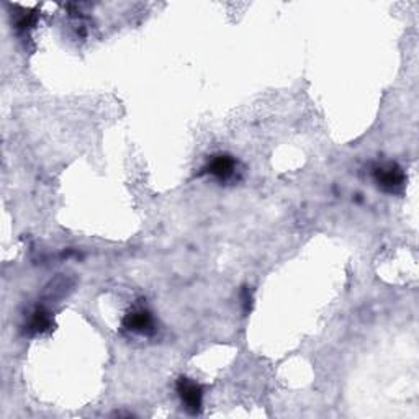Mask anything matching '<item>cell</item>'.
<instances>
[{
    "label": "cell",
    "mask_w": 419,
    "mask_h": 419,
    "mask_svg": "<svg viewBox=\"0 0 419 419\" xmlns=\"http://www.w3.org/2000/svg\"><path fill=\"white\" fill-rule=\"evenodd\" d=\"M375 182L388 193H398L405 187V173L396 164H385L375 169Z\"/></svg>",
    "instance_id": "obj_1"
},
{
    "label": "cell",
    "mask_w": 419,
    "mask_h": 419,
    "mask_svg": "<svg viewBox=\"0 0 419 419\" xmlns=\"http://www.w3.org/2000/svg\"><path fill=\"white\" fill-rule=\"evenodd\" d=\"M235 159H232L231 156L218 154L210 159V163L206 164V167L203 169V171L210 173V176L217 177L219 180H228L232 176V172H235Z\"/></svg>",
    "instance_id": "obj_3"
},
{
    "label": "cell",
    "mask_w": 419,
    "mask_h": 419,
    "mask_svg": "<svg viewBox=\"0 0 419 419\" xmlns=\"http://www.w3.org/2000/svg\"><path fill=\"white\" fill-rule=\"evenodd\" d=\"M35 15H32V14H27V15H23L22 19H20V22H19V25H16V27H19V29H22V32H25V29H28V28H32V25L35 23Z\"/></svg>",
    "instance_id": "obj_6"
},
{
    "label": "cell",
    "mask_w": 419,
    "mask_h": 419,
    "mask_svg": "<svg viewBox=\"0 0 419 419\" xmlns=\"http://www.w3.org/2000/svg\"><path fill=\"white\" fill-rule=\"evenodd\" d=\"M125 328L131 333H138V334H151L152 333V316L149 311L146 310H136L131 311L126 315V318L123 321Z\"/></svg>",
    "instance_id": "obj_4"
},
{
    "label": "cell",
    "mask_w": 419,
    "mask_h": 419,
    "mask_svg": "<svg viewBox=\"0 0 419 419\" xmlns=\"http://www.w3.org/2000/svg\"><path fill=\"white\" fill-rule=\"evenodd\" d=\"M51 320L49 315L45 310H36L35 315H33V318L29 320L28 324V331L29 333H43L46 329L49 328Z\"/></svg>",
    "instance_id": "obj_5"
},
{
    "label": "cell",
    "mask_w": 419,
    "mask_h": 419,
    "mask_svg": "<svg viewBox=\"0 0 419 419\" xmlns=\"http://www.w3.org/2000/svg\"><path fill=\"white\" fill-rule=\"evenodd\" d=\"M177 393H179L182 403H184L185 409L190 414H198L202 411V401H203V393L202 387L195 382H192L190 379L182 376L177 382Z\"/></svg>",
    "instance_id": "obj_2"
}]
</instances>
